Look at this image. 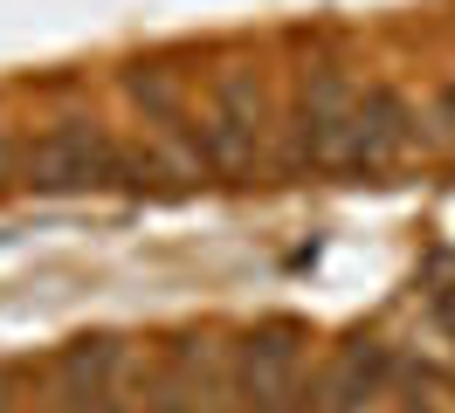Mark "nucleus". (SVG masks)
I'll list each match as a JSON object with an SVG mask.
<instances>
[{
	"instance_id": "f03ea898",
	"label": "nucleus",
	"mask_w": 455,
	"mask_h": 413,
	"mask_svg": "<svg viewBox=\"0 0 455 413\" xmlns=\"http://www.w3.org/2000/svg\"><path fill=\"white\" fill-rule=\"evenodd\" d=\"M379 379H387V352L379 345H345L331 379H324V393H331V407H359V400L379 393Z\"/></svg>"
},
{
	"instance_id": "f257e3e1",
	"label": "nucleus",
	"mask_w": 455,
	"mask_h": 413,
	"mask_svg": "<svg viewBox=\"0 0 455 413\" xmlns=\"http://www.w3.org/2000/svg\"><path fill=\"white\" fill-rule=\"evenodd\" d=\"M132 172H159V159H124L90 124H62L28 152V179L49 193L56 187H132Z\"/></svg>"
}]
</instances>
